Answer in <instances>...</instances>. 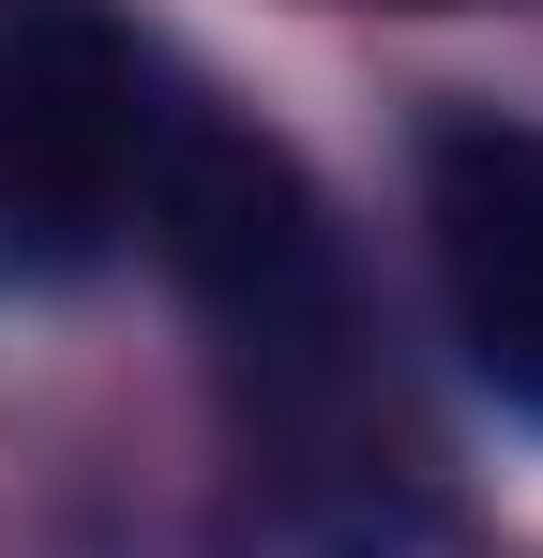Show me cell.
Wrapping results in <instances>:
<instances>
[{
  "label": "cell",
  "instance_id": "cell-3",
  "mask_svg": "<svg viewBox=\"0 0 543 558\" xmlns=\"http://www.w3.org/2000/svg\"><path fill=\"white\" fill-rule=\"evenodd\" d=\"M423 227H438V302L468 377L543 423V121L452 106L423 136Z\"/></svg>",
  "mask_w": 543,
  "mask_h": 558
},
{
  "label": "cell",
  "instance_id": "cell-4",
  "mask_svg": "<svg viewBox=\"0 0 543 558\" xmlns=\"http://www.w3.org/2000/svg\"><path fill=\"white\" fill-rule=\"evenodd\" d=\"M212 558H452V513L408 453H377V423H287L242 453Z\"/></svg>",
  "mask_w": 543,
  "mask_h": 558
},
{
  "label": "cell",
  "instance_id": "cell-1",
  "mask_svg": "<svg viewBox=\"0 0 543 558\" xmlns=\"http://www.w3.org/2000/svg\"><path fill=\"white\" fill-rule=\"evenodd\" d=\"M136 227H152V257L181 272V302H196V317L242 348L257 438H287V423H348V408H362L348 257H333V211H317V182H302L272 136L167 106L152 182H136Z\"/></svg>",
  "mask_w": 543,
  "mask_h": 558
},
{
  "label": "cell",
  "instance_id": "cell-2",
  "mask_svg": "<svg viewBox=\"0 0 543 558\" xmlns=\"http://www.w3.org/2000/svg\"><path fill=\"white\" fill-rule=\"evenodd\" d=\"M152 136H167V92L136 76V46L106 15L76 0L0 15V242H31V257L106 242L152 182Z\"/></svg>",
  "mask_w": 543,
  "mask_h": 558
}]
</instances>
